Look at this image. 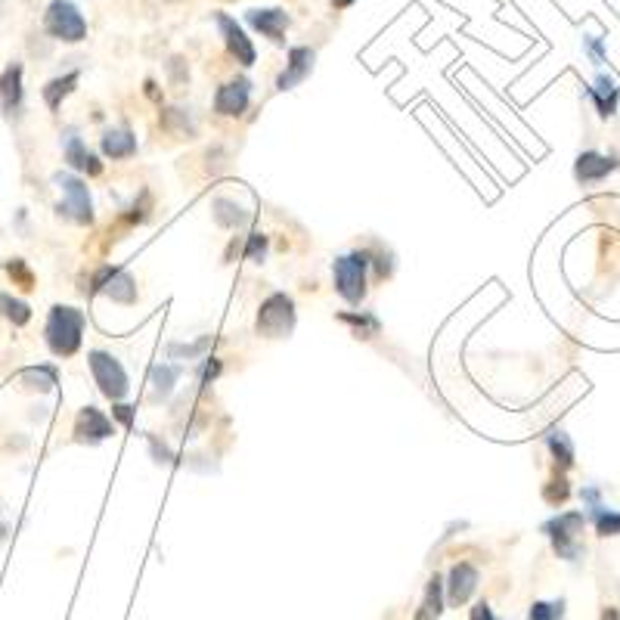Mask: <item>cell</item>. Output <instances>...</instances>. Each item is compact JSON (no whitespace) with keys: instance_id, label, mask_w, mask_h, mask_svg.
Here are the masks:
<instances>
[{"instance_id":"obj_4","label":"cell","mask_w":620,"mask_h":620,"mask_svg":"<svg viewBox=\"0 0 620 620\" xmlns=\"http://www.w3.org/2000/svg\"><path fill=\"white\" fill-rule=\"evenodd\" d=\"M43 28L53 41L62 43H81L87 37V19L72 0H50L43 12Z\"/></svg>"},{"instance_id":"obj_40","label":"cell","mask_w":620,"mask_h":620,"mask_svg":"<svg viewBox=\"0 0 620 620\" xmlns=\"http://www.w3.org/2000/svg\"><path fill=\"white\" fill-rule=\"evenodd\" d=\"M146 97L149 99H159V87H155V81H146Z\"/></svg>"},{"instance_id":"obj_21","label":"cell","mask_w":620,"mask_h":620,"mask_svg":"<svg viewBox=\"0 0 620 620\" xmlns=\"http://www.w3.org/2000/svg\"><path fill=\"white\" fill-rule=\"evenodd\" d=\"M78 78H81V72H68V75H62V78H53L43 87V103H47L50 112H59L62 99L78 87Z\"/></svg>"},{"instance_id":"obj_7","label":"cell","mask_w":620,"mask_h":620,"mask_svg":"<svg viewBox=\"0 0 620 620\" xmlns=\"http://www.w3.org/2000/svg\"><path fill=\"white\" fill-rule=\"evenodd\" d=\"M53 184L62 190L66 202L59 205V215L72 217L75 224L87 227L93 224V202H90V192H87V184L75 174H53Z\"/></svg>"},{"instance_id":"obj_39","label":"cell","mask_w":620,"mask_h":620,"mask_svg":"<svg viewBox=\"0 0 620 620\" xmlns=\"http://www.w3.org/2000/svg\"><path fill=\"white\" fill-rule=\"evenodd\" d=\"M221 373V363H211V360H202V379L208 381V379H215V375Z\"/></svg>"},{"instance_id":"obj_13","label":"cell","mask_w":620,"mask_h":620,"mask_svg":"<svg viewBox=\"0 0 620 620\" xmlns=\"http://www.w3.org/2000/svg\"><path fill=\"white\" fill-rule=\"evenodd\" d=\"M478 580H481L478 568L468 565V561H456L447 577V602L453 605V608L466 605L468 599L475 596V590H478Z\"/></svg>"},{"instance_id":"obj_26","label":"cell","mask_w":620,"mask_h":620,"mask_svg":"<svg viewBox=\"0 0 620 620\" xmlns=\"http://www.w3.org/2000/svg\"><path fill=\"white\" fill-rule=\"evenodd\" d=\"M215 221L221 224V227H227V230H236V227H242V224L248 221V215L233 202V199H217V202H215Z\"/></svg>"},{"instance_id":"obj_38","label":"cell","mask_w":620,"mask_h":620,"mask_svg":"<svg viewBox=\"0 0 620 620\" xmlns=\"http://www.w3.org/2000/svg\"><path fill=\"white\" fill-rule=\"evenodd\" d=\"M149 443H153L155 462H171V450H168L165 443H159V441H155V437H149Z\"/></svg>"},{"instance_id":"obj_42","label":"cell","mask_w":620,"mask_h":620,"mask_svg":"<svg viewBox=\"0 0 620 620\" xmlns=\"http://www.w3.org/2000/svg\"><path fill=\"white\" fill-rule=\"evenodd\" d=\"M602 620H620V611L617 608H605L602 611Z\"/></svg>"},{"instance_id":"obj_1","label":"cell","mask_w":620,"mask_h":620,"mask_svg":"<svg viewBox=\"0 0 620 620\" xmlns=\"http://www.w3.org/2000/svg\"><path fill=\"white\" fill-rule=\"evenodd\" d=\"M87 317L78 308H68V304H56L47 317L43 326V338H47V348L56 357H75L81 348V338H84Z\"/></svg>"},{"instance_id":"obj_29","label":"cell","mask_w":620,"mask_h":620,"mask_svg":"<svg viewBox=\"0 0 620 620\" xmlns=\"http://www.w3.org/2000/svg\"><path fill=\"white\" fill-rule=\"evenodd\" d=\"M0 313H4L6 319H10L12 326H25L31 319V308L25 302H19V298L12 295H0Z\"/></svg>"},{"instance_id":"obj_37","label":"cell","mask_w":620,"mask_h":620,"mask_svg":"<svg viewBox=\"0 0 620 620\" xmlns=\"http://www.w3.org/2000/svg\"><path fill=\"white\" fill-rule=\"evenodd\" d=\"M468 620H499L497 615H493L491 602H475L472 615H468Z\"/></svg>"},{"instance_id":"obj_19","label":"cell","mask_w":620,"mask_h":620,"mask_svg":"<svg viewBox=\"0 0 620 620\" xmlns=\"http://www.w3.org/2000/svg\"><path fill=\"white\" fill-rule=\"evenodd\" d=\"M590 97H593V103H596L599 115H602V118H611V115L617 112L620 87L608 78V75H599L596 84L590 87Z\"/></svg>"},{"instance_id":"obj_9","label":"cell","mask_w":620,"mask_h":620,"mask_svg":"<svg viewBox=\"0 0 620 620\" xmlns=\"http://www.w3.org/2000/svg\"><path fill=\"white\" fill-rule=\"evenodd\" d=\"M248 103H252V81L248 78L227 81L215 93V112L224 118H239L248 109Z\"/></svg>"},{"instance_id":"obj_10","label":"cell","mask_w":620,"mask_h":620,"mask_svg":"<svg viewBox=\"0 0 620 620\" xmlns=\"http://www.w3.org/2000/svg\"><path fill=\"white\" fill-rule=\"evenodd\" d=\"M90 292H106L112 302L118 304H134L137 302V283L128 271H115V267H103V271L93 277Z\"/></svg>"},{"instance_id":"obj_27","label":"cell","mask_w":620,"mask_h":620,"mask_svg":"<svg viewBox=\"0 0 620 620\" xmlns=\"http://www.w3.org/2000/svg\"><path fill=\"white\" fill-rule=\"evenodd\" d=\"M590 518L593 524H596V530L602 537H617L620 534V512L611 509V506H596V509H590Z\"/></svg>"},{"instance_id":"obj_3","label":"cell","mask_w":620,"mask_h":620,"mask_svg":"<svg viewBox=\"0 0 620 620\" xmlns=\"http://www.w3.org/2000/svg\"><path fill=\"white\" fill-rule=\"evenodd\" d=\"M366 267H369L366 252L341 255V258H335V264H332L335 292L348 304H360L363 298H366Z\"/></svg>"},{"instance_id":"obj_31","label":"cell","mask_w":620,"mask_h":620,"mask_svg":"<svg viewBox=\"0 0 620 620\" xmlns=\"http://www.w3.org/2000/svg\"><path fill=\"white\" fill-rule=\"evenodd\" d=\"M6 273H10L12 279L19 283V289H35V273L28 271V264H25L22 258H12L10 264H6Z\"/></svg>"},{"instance_id":"obj_12","label":"cell","mask_w":620,"mask_h":620,"mask_svg":"<svg viewBox=\"0 0 620 620\" xmlns=\"http://www.w3.org/2000/svg\"><path fill=\"white\" fill-rule=\"evenodd\" d=\"M617 168H620L617 159H608V155L596 153V149H586V153H580L577 161H574V177H577V184L593 186V184H602V180L608 177L611 171H617Z\"/></svg>"},{"instance_id":"obj_11","label":"cell","mask_w":620,"mask_h":620,"mask_svg":"<svg viewBox=\"0 0 620 620\" xmlns=\"http://www.w3.org/2000/svg\"><path fill=\"white\" fill-rule=\"evenodd\" d=\"M112 431H115L112 419L103 410H97V406H84L78 412V419H75V441L81 443H99L106 437H112Z\"/></svg>"},{"instance_id":"obj_35","label":"cell","mask_w":620,"mask_h":620,"mask_svg":"<svg viewBox=\"0 0 620 620\" xmlns=\"http://www.w3.org/2000/svg\"><path fill=\"white\" fill-rule=\"evenodd\" d=\"M584 50H586V56H590V59L596 62V66H602V62L608 59L602 37H584Z\"/></svg>"},{"instance_id":"obj_41","label":"cell","mask_w":620,"mask_h":620,"mask_svg":"<svg viewBox=\"0 0 620 620\" xmlns=\"http://www.w3.org/2000/svg\"><path fill=\"white\" fill-rule=\"evenodd\" d=\"M332 6H335V10H348V6H354L357 0H329Z\"/></svg>"},{"instance_id":"obj_17","label":"cell","mask_w":620,"mask_h":620,"mask_svg":"<svg viewBox=\"0 0 620 620\" xmlns=\"http://www.w3.org/2000/svg\"><path fill=\"white\" fill-rule=\"evenodd\" d=\"M22 103V62H10L0 75V106L4 115H12Z\"/></svg>"},{"instance_id":"obj_15","label":"cell","mask_w":620,"mask_h":620,"mask_svg":"<svg viewBox=\"0 0 620 620\" xmlns=\"http://www.w3.org/2000/svg\"><path fill=\"white\" fill-rule=\"evenodd\" d=\"M66 161L75 168V171L87 174V177H99L103 174V161L87 149V143L78 137V130H66Z\"/></svg>"},{"instance_id":"obj_8","label":"cell","mask_w":620,"mask_h":620,"mask_svg":"<svg viewBox=\"0 0 620 620\" xmlns=\"http://www.w3.org/2000/svg\"><path fill=\"white\" fill-rule=\"evenodd\" d=\"M215 22H217V31H221L224 43H227L230 56H233L239 66H255V43L252 37L246 35L239 22L227 12H215Z\"/></svg>"},{"instance_id":"obj_28","label":"cell","mask_w":620,"mask_h":620,"mask_svg":"<svg viewBox=\"0 0 620 620\" xmlns=\"http://www.w3.org/2000/svg\"><path fill=\"white\" fill-rule=\"evenodd\" d=\"M22 381L35 391H53L56 388V369L53 366H28L22 373Z\"/></svg>"},{"instance_id":"obj_18","label":"cell","mask_w":620,"mask_h":620,"mask_svg":"<svg viewBox=\"0 0 620 620\" xmlns=\"http://www.w3.org/2000/svg\"><path fill=\"white\" fill-rule=\"evenodd\" d=\"M103 155L112 161H122V159H130V155H137V137L130 134L128 128H112L103 134Z\"/></svg>"},{"instance_id":"obj_43","label":"cell","mask_w":620,"mask_h":620,"mask_svg":"<svg viewBox=\"0 0 620 620\" xmlns=\"http://www.w3.org/2000/svg\"><path fill=\"white\" fill-rule=\"evenodd\" d=\"M6 537V528H4V522H0V540H4Z\"/></svg>"},{"instance_id":"obj_5","label":"cell","mask_w":620,"mask_h":620,"mask_svg":"<svg viewBox=\"0 0 620 620\" xmlns=\"http://www.w3.org/2000/svg\"><path fill=\"white\" fill-rule=\"evenodd\" d=\"M258 335L264 338H286L295 329V302L286 292H273L258 310V323H255Z\"/></svg>"},{"instance_id":"obj_25","label":"cell","mask_w":620,"mask_h":620,"mask_svg":"<svg viewBox=\"0 0 620 620\" xmlns=\"http://www.w3.org/2000/svg\"><path fill=\"white\" fill-rule=\"evenodd\" d=\"M341 323H348L350 329H354V335L357 338H373V335H379V329H381V323H379V317L375 313H369V310H360V313H341Z\"/></svg>"},{"instance_id":"obj_34","label":"cell","mask_w":620,"mask_h":620,"mask_svg":"<svg viewBox=\"0 0 620 620\" xmlns=\"http://www.w3.org/2000/svg\"><path fill=\"white\" fill-rule=\"evenodd\" d=\"M211 348V338H199L196 344H171V357H199L202 350Z\"/></svg>"},{"instance_id":"obj_23","label":"cell","mask_w":620,"mask_h":620,"mask_svg":"<svg viewBox=\"0 0 620 620\" xmlns=\"http://www.w3.org/2000/svg\"><path fill=\"white\" fill-rule=\"evenodd\" d=\"M546 447H549V453H553V459H555V466L559 468H571L574 466V443H571V437L565 435V431H549L546 435Z\"/></svg>"},{"instance_id":"obj_6","label":"cell","mask_w":620,"mask_h":620,"mask_svg":"<svg viewBox=\"0 0 620 620\" xmlns=\"http://www.w3.org/2000/svg\"><path fill=\"white\" fill-rule=\"evenodd\" d=\"M87 363H90L93 381L99 385L103 397H109L112 404H118V400L128 397L130 381H128V373H124V366L118 363V357L106 354V350H90Z\"/></svg>"},{"instance_id":"obj_33","label":"cell","mask_w":620,"mask_h":620,"mask_svg":"<svg viewBox=\"0 0 620 620\" xmlns=\"http://www.w3.org/2000/svg\"><path fill=\"white\" fill-rule=\"evenodd\" d=\"M246 261H264V255H267V236H261V233H252L248 236V246H246Z\"/></svg>"},{"instance_id":"obj_30","label":"cell","mask_w":620,"mask_h":620,"mask_svg":"<svg viewBox=\"0 0 620 620\" xmlns=\"http://www.w3.org/2000/svg\"><path fill=\"white\" fill-rule=\"evenodd\" d=\"M528 620H565V599H559V602H534Z\"/></svg>"},{"instance_id":"obj_2","label":"cell","mask_w":620,"mask_h":620,"mask_svg":"<svg viewBox=\"0 0 620 620\" xmlns=\"http://www.w3.org/2000/svg\"><path fill=\"white\" fill-rule=\"evenodd\" d=\"M584 528H586L584 512H561V515L549 518L540 530L553 540V549L559 553V559L577 561L580 553H584V546H580V534H584Z\"/></svg>"},{"instance_id":"obj_32","label":"cell","mask_w":620,"mask_h":620,"mask_svg":"<svg viewBox=\"0 0 620 620\" xmlns=\"http://www.w3.org/2000/svg\"><path fill=\"white\" fill-rule=\"evenodd\" d=\"M568 497H571V487H568L565 478H553L546 487H543V499H546L549 506H561Z\"/></svg>"},{"instance_id":"obj_20","label":"cell","mask_w":620,"mask_h":620,"mask_svg":"<svg viewBox=\"0 0 620 620\" xmlns=\"http://www.w3.org/2000/svg\"><path fill=\"white\" fill-rule=\"evenodd\" d=\"M441 615H443V580L435 574V577L428 580V586H425L422 605H419L412 620H437Z\"/></svg>"},{"instance_id":"obj_14","label":"cell","mask_w":620,"mask_h":620,"mask_svg":"<svg viewBox=\"0 0 620 620\" xmlns=\"http://www.w3.org/2000/svg\"><path fill=\"white\" fill-rule=\"evenodd\" d=\"M313 59H317V53H313L310 47H292L289 62H286V68L277 78V90H292V87L302 84V81L313 72Z\"/></svg>"},{"instance_id":"obj_24","label":"cell","mask_w":620,"mask_h":620,"mask_svg":"<svg viewBox=\"0 0 620 620\" xmlns=\"http://www.w3.org/2000/svg\"><path fill=\"white\" fill-rule=\"evenodd\" d=\"M180 369L171 366V363H159L153 366V375H149V385H153V397L155 400H165L168 394L174 391V381H177Z\"/></svg>"},{"instance_id":"obj_36","label":"cell","mask_w":620,"mask_h":620,"mask_svg":"<svg viewBox=\"0 0 620 620\" xmlns=\"http://www.w3.org/2000/svg\"><path fill=\"white\" fill-rule=\"evenodd\" d=\"M112 416H115L124 428H130V425H134V406H128V404H122V400H118L115 410H112Z\"/></svg>"},{"instance_id":"obj_22","label":"cell","mask_w":620,"mask_h":620,"mask_svg":"<svg viewBox=\"0 0 620 620\" xmlns=\"http://www.w3.org/2000/svg\"><path fill=\"white\" fill-rule=\"evenodd\" d=\"M161 128L168 130V134H177V137H186V140H192L196 137V122H192L190 109H168L165 115H161Z\"/></svg>"},{"instance_id":"obj_16","label":"cell","mask_w":620,"mask_h":620,"mask_svg":"<svg viewBox=\"0 0 620 620\" xmlns=\"http://www.w3.org/2000/svg\"><path fill=\"white\" fill-rule=\"evenodd\" d=\"M248 25L255 31H261L264 37H271L273 43H283V35L289 28V12L279 6H267V10H248Z\"/></svg>"}]
</instances>
